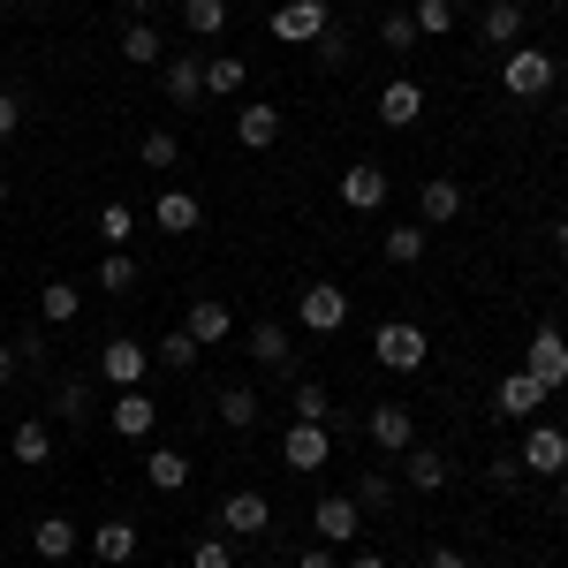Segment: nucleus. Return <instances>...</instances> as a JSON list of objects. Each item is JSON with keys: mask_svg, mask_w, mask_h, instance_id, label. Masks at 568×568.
Listing matches in <instances>:
<instances>
[{"mask_svg": "<svg viewBox=\"0 0 568 568\" xmlns=\"http://www.w3.org/2000/svg\"><path fill=\"white\" fill-rule=\"evenodd\" d=\"M372 356H379L387 372H425L433 342H425V326H409V318H387V326L372 334Z\"/></svg>", "mask_w": 568, "mask_h": 568, "instance_id": "nucleus-1", "label": "nucleus"}, {"mask_svg": "<svg viewBox=\"0 0 568 568\" xmlns=\"http://www.w3.org/2000/svg\"><path fill=\"white\" fill-rule=\"evenodd\" d=\"M554 53H538V45H508V69H500V84H508V99H546L554 91Z\"/></svg>", "mask_w": 568, "mask_h": 568, "instance_id": "nucleus-2", "label": "nucleus"}, {"mask_svg": "<svg viewBox=\"0 0 568 568\" xmlns=\"http://www.w3.org/2000/svg\"><path fill=\"white\" fill-rule=\"evenodd\" d=\"M326 23H334L326 0H281V8H273V39H281V45H318V39H326Z\"/></svg>", "mask_w": 568, "mask_h": 568, "instance_id": "nucleus-3", "label": "nucleus"}, {"mask_svg": "<svg viewBox=\"0 0 568 568\" xmlns=\"http://www.w3.org/2000/svg\"><path fill=\"white\" fill-rule=\"evenodd\" d=\"M144 372H152V349L144 342H130V334H114L106 349H99V379L122 394V387H144Z\"/></svg>", "mask_w": 568, "mask_h": 568, "instance_id": "nucleus-4", "label": "nucleus"}, {"mask_svg": "<svg viewBox=\"0 0 568 568\" xmlns=\"http://www.w3.org/2000/svg\"><path fill=\"white\" fill-rule=\"evenodd\" d=\"M311 530H318L326 546H349V538H364V508H356L349 493H326V500L311 508Z\"/></svg>", "mask_w": 568, "mask_h": 568, "instance_id": "nucleus-5", "label": "nucleus"}, {"mask_svg": "<svg viewBox=\"0 0 568 568\" xmlns=\"http://www.w3.org/2000/svg\"><path fill=\"white\" fill-rule=\"evenodd\" d=\"M364 433H372V447H387V455H402V447H417V417H409V402H372Z\"/></svg>", "mask_w": 568, "mask_h": 568, "instance_id": "nucleus-6", "label": "nucleus"}, {"mask_svg": "<svg viewBox=\"0 0 568 568\" xmlns=\"http://www.w3.org/2000/svg\"><path fill=\"white\" fill-rule=\"evenodd\" d=\"M304 326H311V334H342V326H349V288L311 281V288H304Z\"/></svg>", "mask_w": 568, "mask_h": 568, "instance_id": "nucleus-7", "label": "nucleus"}, {"mask_svg": "<svg viewBox=\"0 0 568 568\" xmlns=\"http://www.w3.org/2000/svg\"><path fill=\"white\" fill-rule=\"evenodd\" d=\"M281 463H288V470H326V463H334L326 425H304V417H296V425H288V439H281Z\"/></svg>", "mask_w": 568, "mask_h": 568, "instance_id": "nucleus-8", "label": "nucleus"}, {"mask_svg": "<svg viewBox=\"0 0 568 568\" xmlns=\"http://www.w3.org/2000/svg\"><path fill=\"white\" fill-rule=\"evenodd\" d=\"M220 530H235V538L273 530V500H265V493H251V485H243V493H227V500H220Z\"/></svg>", "mask_w": 568, "mask_h": 568, "instance_id": "nucleus-9", "label": "nucleus"}, {"mask_svg": "<svg viewBox=\"0 0 568 568\" xmlns=\"http://www.w3.org/2000/svg\"><path fill=\"white\" fill-rule=\"evenodd\" d=\"M524 372H530V379H538L546 394L568 387V342L554 334V326H538V334H530V364H524Z\"/></svg>", "mask_w": 568, "mask_h": 568, "instance_id": "nucleus-10", "label": "nucleus"}, {"mask_svg": "<svg viewBox=\"0 0 568 568\" xmlns=\"http://www.w3.org/2000/svg\"><path fill=\"white\" fill-rule=\"evenodd\" d=\"M106 425H114L122 439H152V425H160V402H152L144 387H122V394H114V409H106Z\"/></svg>", "mask_w": 568, "mask_h": 568, "instance_id": "nucleus-11", "label": "nucleus"}, {"mask_svg": "<svg viewBox=\"0 0 568 568\" xmlns=\"http://www.w3.org/2000/svg\"><path fill=\"white\" fill-rule=\"evenodd\" d=\"M182 334H190L197 349H213V342H227V334H235V311L220 304V296H197V304L182 311Z\"/></svg>", "mask_w": 568, "mask_h": 568, "instance_id": "nucleus-12", "label": "nucleus"}, {"mask_svg": "<svg viewBox=\"0 0 568 568\" xmlns=\"http://www.w3.org/2000/svg\"><path fill=\"white\" fill-rule=\"evenodd\" d=\"M524 470H546V478L568 470V433L561 425H530L524 433Z\"/></svg>", "mask_w": 568, "mask_h": 568, "instance_id": "nucleus-13", "label": "nucleus"}, {"mask_svg": "<svg viewBox=\"0 0 568 568\" xmlns=\"http://www.w3.org/2000/svg\"><path fill=\"white\" fill-rule=\"evenodd\" d=\"M8 463H23V470H45V463H53V425H45V417H23V425L8 433Z\"/></svg>", "mask_w": 568, "mask_h": 568, "instance_id": "nucleus-14", "label": "nucleus"}, {"mask_svg": "<svg viewBox=\"0 0 568 568\" xmlns=\"http://www.w3.org/2000/svg\"><path fill=\"white\" fill-rule=\"evenodd\" d=\"M136 538H144V530H136L130 516H106V524L91 530V554H99L106 568H130L136 561Z\"/></svg>", "mask_w": 568, "mask_h": 568, "instance_id": "nucleus-15", "label": "nucleus"}, {"mask_svg": "<svg viewBox=\"0 0 568 568\" xmlns=\"http://www.w3.org/2000/svg\"><path fill=\"white\" fill-rule=\"evenodd\" d=\"M342 205H349V213H379V205H387V168H372V160L349 168V175H342Z\"/></svg>", "mask_w": 568, "mask_h": 568, "instance_id": "nucleus-16", "label": "nucleus"}, {"mask_svg": "<svg viewBox=\"0 0 568 568\" xmlns=\"http://www.w3.org/2000/svg\"><path fill=\"white\" fill-rule=\"evenodd\" d=\"M417 114H425V84H409V77H394V84L379 91V122H387V130H409Z\"/></svg>", "mask_w": 568, "mask_h": 568, "instance_id": "nucleus-17", "label": "nucleus"}, {"mask_svg": "<svg viewBox=\"0 0 568 568\" xmlns=\"http://www.w3.org/2000/svg\"><path fill=\"white\" fill-rule=\"evenodd\" d=\"M402 485L409 493H439L447 485V455L439 447H402Z\"/></svg>", "mask_w": 568, "mask_h": 568, "instance_id": "nucleus-18", "label": "nucleus"}, {"mask_svg": "<svg viewBox=\"0 0 568 568\" xmlns=\"http://www.w3.org/2000/svg\"><path fill=\"white\" fill-rule=\"evenodd\" d=\"M77 546H84V530L69 524V516H45V524L31 530V554H39V561H69Z\"/></svg>", "mask_w": 568, "mask_h": 568, "instance_id": "nucleus-19", "label": "nucleus"}, {"mask_svg": "<svg viewBox=\"0 0 568 568\" xmlns=\"http://www.w3.org/2000/svg\"><path fill=\"white\" fill-rule=\"evenodd\" d=\"M235 136H243V152H273L281 144V106H243L235 114Z\"/></svg>", "mask_w": 568, "mask_h": 568, "instance_id": "nucleus-20", "label": "nucleus"}, {"mask_svg": "<svg viewBox=\"0 0 568 568\" xmlns=\"http://www.w3.org/2000/svg\"><path fill=\"white\" fill-rule=\"evenodd\" d=\"M493 409H500V417H530V409H546V387H538L530 372H508L500 394H493Z\"/></svg>", "mask_w": 568, "mask_h": 568, "instance_id": "nucleus-21", "label": "nucleus"}, {"mask_svg": "<svg viewBox=\"0 0 568 568\" xmlns=\"http://www.w3.org/2000/svg\"><path fill=\"white\" fill-rule=\"evenodd\" d=\"M144 485H152V493H182V485H190V455H182V447H152V455H144Z\"/></svg>", "mask_w": 568, "mask_h": 568, "instance_id": "nucleus-22", "label": "nucleus"}, {"mask_svg": "<svg viewBox=\"0 0 568 568\" xmlns=\"http://www.w3.org/2000/svg\"><path fill=\"white\" fill-rule=\"evenodd\" d=\"M168 99H175V106H197V99H205V61H197V53H175V61H168Z\"/></svg>", "mask_w": 568, "mask_h": 568, "instance_id": "nucleus-23", "label": "nucleus"}, {"mask_svg": "<svg viewBox=\"0 0 568 568\" xmlns=\"http://www.w3.org/2000/svg\"><path fill=\"white\" fill-rule=\"evenodd\" d=\"M152 213H160V227H168V235H190V227L205 220V205H197L190 190H160V205H152Z\"/></svg>", "mask_w": 568, "mask_h": 568, "instance_id": "nucleus-24", "label": "nucleus"}, {"mask_svg": "<svg viewBox=\"0 0 568 568\" xmlns=\"http://www.w3.org/2000/svg\"><path fill=\"white\" fill-rule=\"evenodd\" d=\"M251 356H258L265 372H281V364H288V326H281V318H258V326H251Z\"/></svg>", "mask_w": 568, "mask_h": 568, "instance_id": "nucleus-25", "label": "nucleus"}, {"mask_svg": "<svg viewBox=\"0 0 568 568\" xmlns=\"http://www.w3.org/2000/svg\"><path fill=\"white\" fill-rule=\"evenodd\" d=\"M182 31L190 39H220L227 31V0H182Z\"/></svg>", "mask_w": 568, "mask_h": 568, "instance_id": "nucleus-26", "label": "nucleus"}, {"mask_svg": "<svg viewBox=\"0 0 568 568\" xmlns=\"http://www.w3.org/2000/svg\"><path fill=\"white\" fill-rule=\"evenodd\" d=\"M417 205H425V220H433V227H447V220L463 213V182L433 175V182H425V197H417Z\"/></svg>", "mask_w": 568, "mask_h": 568, "instance_id": "nucleus-27", "label": "nucleus"}, {"mask_svg": "<svg viewBox=\"0 0 568 568\" xmlns=\"http://www.w3.org/2000/svg\"><path fill=\"white\" fill-rule=\"evenodd\" d=\"M213 409H220V425H227V433H251V425H258V394H251V387H227Z\"/></svg>", "mask_w": 568, "mask_h": 568, "instance_id": "nucleus-28", "label": "nucleus"}, {"mask_svg": "<svg viewBox=\"0 0 568 568\" xmlns=\"http://www.w3.org/2000/svg\"><path fill=\"white\" fill-rule=\"evenodd\" d=\"M485 39L516 45V39H524V8H516V0H493V8H485Z\"/></svg>", "mask_w": 568, "mask_h": 568, "instance_id": "nucleus-29", "label": "nucleus"}, {"mask_svg": "<svg viewBox=\"0 0 568 568\" xmlns=\"http://www.w3.org/2000/svg\"><path fill=\"white\" fill-rule=\"evenodd\" d=\"M235 91H243V61L235 53H213L205 61V99H235Z\"/></svg>", "mask_w": 568, "mask_h": 568, "instance_id": "nucleus-30", "label": "nucleus"}, {"mask_svg": "<svg viewBox=\"0 0 568 568\" xmlns=\"http://www.w3.org/2000/svg\"><path fill=\"white\" fill-rule=\"evenodd\" d=\"M409 23H417V39H447L455 31V0H417Z\"/></svg>", "mask_w": 568, "mask_h": 568, "instance_id": "nucleus-31", "label": "nucleus"}, {"mask_svg": "<svg viewBox=\"0 0 568 568\" xmlns=\"http://www.w3.org/2000/svg\"><path fill=\"white\" fill-rule=\"evenodd\" d=\"M77 311H84V296H77L69 281H53V288H45V296H39V318H45V326H69Z\"/></svg>", "mask_w": 568, "mask_h": 568, "instance_id": "nucleus-32", "label": "nucleus"}, {"mask_svg": "<svg viewBox=\"0 0 568 568\" xmlns=\"http://www.w3.org/2000/svg\"><path fill=\"white\" fill-rule=\"evenodd\" d=\"M160 53H168V45H160V31H152V23H130V31H122V61H136V69H152Z\"/></svg>", "mask_w": 568, "mask_h": 568, "instance_id": "nucleus-33", "label": "nucleus"}, {"mask_svg": "<svg viewBox=\"0 0 568 568\" xmlns=\"http://www.w3.org/2000/svg\"><path fill=\"white\" fill-rule=\"evenodd\" d=\"M356 508H364V516H379V508H394V478L387 470H364V478H356V493H349Z\"/></svg>", "mask_w": 568, "mask_h": 568, "instance_id": "nucleus-34", "label": "nucleus"}, {"mask_svg": "<svg viewBox=\"0 0 568 568\" xmlns=\"http://www.w3.org/2000/svg\"><path fill=\"white\" fill-rule=\"evenodd\" d=\"M425 235H433L425 220H417V227H387V258L394 265H417V258H425Z\"/></svg>", "mask_w": 568, "mask_h": 568, "instance_id": "nucleus-35", "label": "nucleus"}, {"mask_svg": "<svg viewBox=\"0 0 568 568\" xmlns=\"http://www.w3.org/2000/svg\"><path fill=\"white\" fill-rule=\"evenodd\" d=\"M53 409H61V425H84V417H91V379H61Z\"/></svg>", "mask_w": 568, "mask_h": 568, "instance_id": "nucleus-36", "label": "nucleus"}, {"mask_svg": "<svg viewBox=\"0 0 568 568\" xmlns=\"http://www.w3.org/2000/svg\"><path fill=\"white\" fill-rule=\"evenodd\" d=\"M197 356H205V349H197V342H190V334H182V326H175V334H168V342L152 349V364H168V372H190Z\"/></svg>", "mask_w": 568, "mask_h": 568, "instance_id": "nucleus-37", "label": "nucleus"}, {"mask_svg": "<svg viewBox=\"0 0 568 568\" xmlns=\"http://www.w3.org/2000/svg\"><path fill=\"white\" fill-rule=\"evenodd\" d=\"M99 288H114V296H130V288H136L130 251H106V258H99Z\"/></svg>", "mask_w": 568, "mask_h": 568, "instance_id": "nucleus-38", "label": "nucleus"}, {"mask_svg": "<svg viewBox=\"0 0 568 568\" xmlns=\"http://www.w3.org/2000/svg\"><path fill=\"white\" fill-rule=\"evenodd\" d=\"M99 235H106L114 251H122V243H130V235H136V213H130V205H122V197H114V205H99Z\"/></svg>", "mask_w": 568, "mask_h": 568, "instance_id": "nucleus-39", "label": "nucleus"}, {"mask_svg": "<svg viewBox=\"0 0 568 568\" xmlns=\"http://www.w3.org/2000/svg\"><path fill=\"white\" fill-rule=\"evenodd\" d=\"M136 160L168 175V168H175V160H182V144H175V136H168V130H152V136H144V144H136Z\"/></svg>", "mask_w": 568, "mask_h": 568, "instance_id": "nucleus-40", "label": "nucleus"}, {"mask_svg": "<svg viewBox=\"0 0 568 568\" xmlns=\"http://www.w3.org/2000/svg\"><path fill=\"white\" fill-rule=\"evenodd\" d=\"M379 45H394V53H409V45H425V39H417V23H409V8H394L387 23H379Z\"/></svg>", "mask_w": 568, "mask_h": 568, "instance_id": "nucleus-41", "label": "nucleus"}, {"mask_svg": "<svg viewBox=\"0 0 568 568\" xmlns=\"http://www.w3.org/2000/svg\"><path fill=\"white\" fill-rule=\"evenodd\" d=\"M326 409H334L326 387H318V379H296V417H304V425H326Z\"/></svg>", "mask_w": 568, "mask_h": 568, "instance_id": "nucleus-42", "label": "nucleus"}, {"mask_svg": "<svg viewBox=\"0 0 568 568\" xmlns=\"http://www.w3.org/2000/svg\"><path fill=\"white\" fill-rule=\"evenodd\" d=\"M227 561H235V554H227V538H205V546L190 554V568H227Z\"/></svg>", "mask_w": 568, "mask_h": 568, "instance_id": "nucleus-43", "label": "nucleus"}, {"mask_svg": "<svg viewBox=\"0 0 568 568\" xmlns=\"http://www.w3.org/2000/svg\"><path fill=\"white\" fill-rule=\"evenodd\" d=\"M318 61H349V31H334V23H326V39H318Z\"/></svg>", "mask_w": 568, "mask_h": 568, "instance_id": "nucleus-44", "label": "nucleus"}, {"mask_svg": "<svg viewBox=\"0 0 568 568\" xmlns=\"http://www.w3.org/2000/svg\"><path fill=\"white\" fill-rule=\"evenodd\" d=\"M16 122H23V99H16V91H0V136H16Z\"/></svg>", "mask_w": 568, "mask_h": 568, "instance_id": "nucleus-45", "label": "nucleus"}, {"mask_svg": "<svg viewBox=\"0 0 568 568\" xmlns=\"http://www.w3.org/2000/svg\"><path fill=\"white\" fill-rule=\"evenodd\" d=\"M425 568H470V561H463L455 546H439V554H433V561H425Z\"/></svg>", "mask_w": 568, "mask_h": 568, "instance_id": "nucleus-46", "label": "nucleus"}, {"mask_svg": "<svg viewBox=\"0 0 568 568\" xmlns=\"http://www.w3.org/2000/svg\"><path fill=\"white\" fill-rule=\"evenodd\" d=\"M16 379V342H0V387Z\"/></svg>", "mask_w": 568, "mask_h": 568, "instance_id": "nucleus-47", "label": "nucleus"}, {"mask_svg": "<svg viewBox=\"0 0 568 568\" xmlns=\"http://www.w3.org/2000/svg\"><path fill=\"white\" fill-rule=\"evenodd\" d=\"M296 568H334V554H326V546H311V554H304Z\"/></svg>", "mask_w": 568, "mask_h": 568, "instance_id": "nucleus-48", "label": "nucleus"}, {"mask_svg": "<svg viewBox=\"0 0 568 568\" xmlns=\"http://www.w3.org/2000/svg\"><path fill=\"white\" fill-rule=\"evenodd\" d=\"M554 251H561V258H568V220H554Z\"/></svg>", "mask_w": 568, "mask_h": 568, "instance_id": "nucleus-49", "label": "nucleus"}, {"mask_svg": "<svg viewBox=\"0 0 568 568\" xmlns=\"http://www.w3.org/2000/svg\"><path fill=\"white\" fill-rule=\"evenodd\" d=\"M349 568H387V554H356V561Z\"/></svg>", "mask_w": 568, "mask_h": 568, "instance_id": "nucleus-50", "label": "nucleus"}, {"mask_svg": "<svg viewBox=\"0 0 568 568\" xmlns=\"http://www.w3.org/2000/svg\"><path fill=\"white\" fill-rule=\"evenodd\" d=\"M561 508H568V470H561Z\"/></svg>", "mask_w": 568, "mask_h": 568, "instance_id": "nucleus-51", "label": "nucleus"}, {"mask_svg": "<svg viewBox=\"0 0 568 568\" xmlns=\"http://www.w3.org/2000/svg\"><path fill=\"white\" fill-rule=\"evenodd\" d=\"M0 205H8V175H0Z\"/></svg>", "mask_w": 568, "mask_h": 568, "instance_id": "nucleus-52", "label": "nucleus"}, {"mask_svg": "<svg viewBox=\"0 0 568 568\" xmlns=\"http://www.w3.org/2000/svg\"><path fill=\"white\" fill-rule=\"evenodd\" d=\"M0 463H8V439H0Z\"/></svg>", "mask_w": 568, "mask_h": 568, "instance_id": "nucleus-53", "label": "nucleus"}]
</instances>
